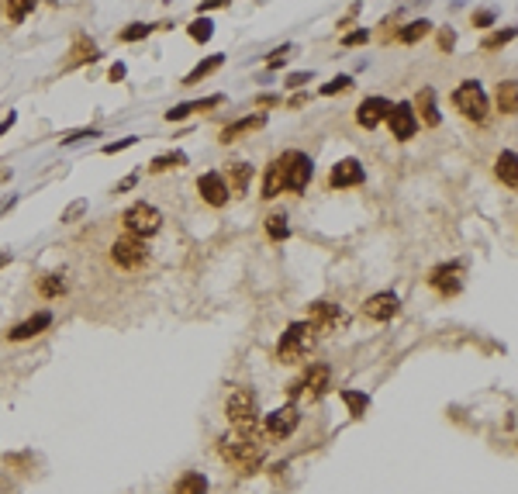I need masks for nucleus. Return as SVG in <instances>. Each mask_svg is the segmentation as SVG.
Instances as JSON below:
<instances>
[{"label":"nucleus","instance_id":"nucleus-1","mask_svg":"<svg viewBox=\"0 0 518 494\" xmlns=\"http://www.w3.org/2000/svg\"><path fill=\"white\" fill-rule=\"evenodd\" d=\"M218 453L225 463H231L238 473H256L263 466V442H259V432H231L218 439Z\"/></svg>","mask_w":518,"mask_h":494},{"label":"nucleus","instance_id":"nucleus-2","mask_svg":"<svg viewBox=\"0 0 518 494\" xmlns=\"http://www.w3.org/2000/svg\"><path fill=\"white\" fill-rule=\"evenodd\" d=\"M256 415H259V401L249 387H235L225 398V418L235 425V432H256Z\"/></svg>","mask_w":518,"mask_h":494},{"label":"nucleus","instance_id":"nucleus-3","mask_svg":"<svg viewBox=\"0 0 518 494\" xmlns=\"http://www.w3.org/2000/svg\"><path fill=\"white\" fill-rule=\"evenodd\" d=\"M311 346H315V329L308 322H294V325H287V332L277 342V360L280 363H298L311 353Z\"/></svg>","mask_w":518,"mask_h":494},{"label":"nucleus","instance_id":"nucleus-4","mask_svg":"<svg viewBox=\"0 0 518 494\" xmlns=\"http://www.w3.org/2000/svg\"><path fill=\"white\" fill-rule=\"evenodd\" d=\"M453 104H456V111H459L463 118H470V121H477V125L487 121L490 104H487V94H484V87H480L477 80H463V83L453 90Z\"/></svg>","mask_w":518,"mask_h":494},{"label":"nucleus","instance_id":"nucleus-5","mask_svg":"<svg viewBox=\"0 0 518 494\" xmlns=\"http://www.w3.org/2000/svg\"><path fill=\"white\" fill-rule=\"evenodd\" d=\"M121 221H125L128 235H135V238H152V235L163 228V214H159V207H152V204H145V200L132 204V207L121 214Z\"/></svg>","mask_w":518,"mask_h":494},{"label":"nucleus","instance_id":"nucleus-6","mask_svg":"<svg viewBox=\"0 0 518 494\" xmlns=\"http://www.w3.org/2000/svg\"><path fill=\"white\" fill-rule=\"evenodd\" d=\"M280 166H284V190H294V194H301L315 176V163L304 152H284Z\"/></svg>","mask_w":518,"mask_h":494},{"label":"nucleus","instance_id":"nucleus-7","mask_svg":"<svg viewBox=\"0 0 518 494\" xmlns=\"http://www.w3.org/2000/svg\"><path fill=\"white\" fill-rule=\"evenodd\" d=\"M111 260H114L121 270H138V267L149 260L145 238H135V235H121V238H114V245H111Z\"/></svg>","mask_w":518,"mask_h":494},{"label":"nucleus","instance_id":"nucleus-8","mask_svg":"<svg viewBox=\"0 0 518 494\" xmlns=\"http://www.w3.org/2000/svg\"><path fill=\"white\" fill-rule=\"evenodd\" d=\"M384 121L391 125V135H394V138H401V142H408V138L418 132V111H415L408 101L391 104V111H387V118H384Z\"/></svg>","mask_w":518,"mask_h":494},{"label":"nucleus","instance_id":"nucleus-9","mask_svg":"<svg viewBox=\"0 0 518 494\" xmlns=\"http://www.w3.org/2000/svg\"><path fill=\"white\" fill-rule=\"evenodd\" d=\"M397 311H401V298L394 291H380V294L366 298V305H363V315L370 322H391Z\"/></svg>","mask_w":518,"mask_h":494},{"label":"nucleus","instance_id":"nucleus-10","mask_svg":"<svg viewBox=\"0 0 518 494\" xmlns=\"http://www.w3.org/2000/svg\"><path fill=\"white\" fill-rule=\"evenodd\" d=\"M298 422H301L298 408H294V404H284V408H277V411L267 415V435H270V439H287V435L298 429Z\"/></svg>","mask_w":518,"mask_h":494},{"label":"nucleus","instance_id":"nucleus-11","mask_svg":"<svg viewBox=\"0 0 518 494\" xmlns=\"http://www.w3.org/2000/svg\"><path fill=\"white\" fill-rule=\"evenodd\" d=\"M339 322H342V308L332 305V301H315V305L308 308V325H311L315 332H332Z\"/></svg>","mask_w":518,"mask_h":494},{"label":"nucleus","instance_id":"nucleus-12","mask_svg":"<svg viewBox=\"0 0 518 494\" xmlns=\"http://www.w3.org/2000/svg\"><path fill=\"white\" fill-rule=\"evenodd\" d=\"M366 180V169L360 166V159H339L335 166H332V176H329V183L335 187V190H342V187H360Z\"/></svg>","mask_w":518,"mask_h":494},{"label":"nucleus","instance_id":"nucleus-13","mask_svg":"<svg viewBox=\"0 0 518 494\" xmlns=\"http://www.w3.org/2000/svg\"><path fill=\"white\" fill-rule=\"evenodd\" d=\"M459 274H463L459 263H442V267H435V270L428 274V287L439 291L442 298H449V294L459 291Z\"/></svg>","mask_w":518,"mask_h":494},{"label":"nucleus","instance_id":"nucleus-14","mask_svg":"<svg viewBox=\"0 0 518 494\" xmlns=\"http://www.w3.org/2000/svg\"><path fill=\"white\" fill-rule=\"evenodd\" d=\"M197 194L204 197V204L211 207H225L228 204V183L221 180V173H204L197 180Z\"/></svg>","mask_w":518,"mask_h":494},{"label":"nucleus","instance_id":"nucleus-15","mask_svg":"<svg viewBox=\"0 0 518 494\" xmlns=\"http://www.w3.org/2000/svg\"><path fill=\"white\" fill-rule=\"evenodd\" d=\"M329 384H332V370H329L325 363H315V367L301 377V394H308L311 401H318V398L329 391Z\"/></svg>","mask_w":518,"mask_h":494},{"label":"nucleus","instance_id":"nucleus-16","mask_svg":"<svg viewBox=\"0 0 518 494\" xmlns=\"http://www.w3.org/2000/svg\"><path fill=\"white\" fill-rule=\"evenodd\" d=\"M387 111H391V101H384V97H366V101L356 107V121H360V128H377V125L387 118Z\"/></svg>","mask_w":518,"mask_h":494},{"label":"nucleus","instance_id":"nucleus-17","mask_svg":"<svg viewBox=\"0 0 518 494\" xmlns=\"http://www.w3.org/2000/svg\"><path fill=\"white\" fill-rule=\"evenodd\" d=\"M101 59V49H97V42H90V39H76L73 42V49H70V56L63 59V70L70 73V70H76V66H87V63H97Z\"/></svg>","mask_w":518,"mask_h":494},{"label":"nucleus","instance_id":"nucleus-18","mask_svg":"<svg viewBox=\"0 0 518 494\" xmlns=\"http://www.w3.org/2000/svg\"><path fill=\"white\" fill-rule=\"evenodd\" d=\"M52 325V315L49 311H39V315H32L28 322H21V325H14L11 332H8V339L11 342H25V339H32V336H39V332H45Z\"/></svg>","mask_w":518,"mask_h":494},{"label":"nucleus","instance_id":"nucleus-19","mask_svg":"<svg viewBox=\"0 0 518 494\" xmlns=\"http://www.w3.org/2000/svg\"><path fill=\"white\" fill-rule=\"evenodd\" d=\"M218 104H225V94H211V97H204V101H187V104H176L173 111H166V121H183V118H190L194 111H211V107H218Z\"/></svg>","mask_w":518,"mask_h":494},{"label":"nucleus","instance_id":"nucleus-20","mask_svg":"<svg viewBox=\"0 0 518 494\" xmlns=\"http://www.w3.org/2000/svg\"><path fill=\"white\" fill-rule=\"evenodd\" d=\"M494 173H497V180H501L504 187H518V156H515V149H504V152L497 156Z\"/></svg>","mask_w":518,"mask_h":494},{"label":"nucleus","instance_id":"nucleus-21","mask_svg":"<svg viewBox=\"0 0 518 494\" xmlns=\"http://www.w3.org/2000/svg\"><path fill=\"white\" fill-rule=\"evenodd\" d=\"M221 180L228 183L231 194H245V187H249V180H252V166H249V163H228V169H225Z\"/></svg>","mask_w":518,"mask_h":494},{"label":"nucleus","instance_id":"nucleus-22","mask_svg":"<svg viewBox=\"0 0 518 494\" xmlns=\"http://www.w3.org/2000/svg\"><path fill=\"white\" fill-rule=\"evenodd\" d=\"M263 125H267V114H249V118H238L235 125L221 128V142L228 145V142H235L238 135H245V132H256V128H263Z\"/></svg>","mask_w":518,"mask_h":494},{"label":"nucleus","instance_id":"nucleus-23","mask_svg":"<svg viewBox=\"0 0 518 494\" xmlns=\"http://www.w3.org/2000/svg\"><path fill=\"white\" fill-rule=\"evenodd\" d=\"M280 194H284V166H280V159H273V163L267 166V176H263V197L273 200V197H280Z\"/></svg>","mask_w":518,"mask_h":494},{"label":"nucleus","instance_id":"nucleus-24","mask_svg":"<svg viewBox=\"0 0 518 494\" xmlns=\"http://www.w3.org/2000/svg\"><path fill=\"white\" fill-rule=\"evenodd\" d=\"M418 111H422V121H425L428 128H435V125L442 121V114H439V107H435V90H432V87L418 90Z\"/></svg>","mask_w":518,"mask_h":494},{"label":"nucleus","instance_id":"nucleus-25","mask_svg":"<svg viewBox=\"0 0 518 494\" xmlns=\"http://www.w3.org/2000/svg\"><path fill=\"white\" fill-rule=\"evenodd\" d=\"M221 66H225V56H207L204 63H197V66H194V70L183 76V87H194V83H200L204 76H211V73H214V70H221Z\"/></svg>","mask_w":518,"mask_h":494},{"label":"nucleus","instance_id":"nucleus-26","mask_svg":"<svg viewBox=\"0 0 518 494\" xmlns=\"http://www.w3.org/2000/svg\"><path fill=\"white\" fill-rule=\"evenodd\" d=\"M497 111L508 114V118L518 111V83H515V80H504V83L497 87Z\"/></svg>","mask_w":518,"mask_h":494},{"label":"nucleus","instance_id":"nucleus-27","mask_svg":"<svg viewBox=\"0 0 518 494\" xmlns=\"http://www.w3.org/2000/svg\"><path fill=\"white\" fill-rule=\"evenodd\" d=\"M180 166H187V152H163V156H156L152 163H149V169L152 173H166V169H180Z\"/></svg>","mask_w":518,"mask_h":494},{"label":"nucleus","instance_id":"nucleus-28","mask_svg":"<svg viewBox=\"0 0 518 494\" xmlns=\"http://www.w3.org/2000/svg\"><path fill=\"white\" fill-rule=\"evenodd\" d=\"M173 494H207V480L200 473H183L173 487Z\"/></svg>","mask_w":518,"mask_h":494},{"label":"nucleus","instance_id":"nucleus-29","mask_svg":"<svg viewBox=\"0 0 518 494\" xmlns=\"http://www.w3.org/2000/svg\"><path fill=\"white\" fill-rule=\"evenodd\" d=\"M432 32V21H411V25H404L401 32H397V42H404V45H411V42H418V39H425Z\"/></svg>","mask_w":518,"mask_h":494},{"label":"nucleus","instance_id":"nucleus-30","mask_svg":"<svg viewBox=\"0 0 518 494\" xmlns=\"http://www.w3.org/2000/svg\"><path fill=\"white\" fill-rule=\"evenodd\" d=\"M39 291H42V298H63L66 294V277L63 274H45L39 280Z\"/></svg>","mask_w":518,"mask_h":494},{"label":"nucleus","instance_id":"nucleus-31","mask_svg":"<svg viewBox=\"0 0 518 494\" xmlns=\"http://www.w3.org/2000/svg\"><path fill=\"white\" fill-rule=\"evenodd\" d=\"M35 4L39 0H8L4 4V11H8V21H14V25H21L32 11H35Z\"/></svg>","mask_w":518,"mask_h":494},{"label":"nucleus","instance_id":"nucleus-32","mask_svg":"<svg viewBox=\"0 0 518 494\" xmlns=\"http://www.w3.org/2000/svg\"><path fill=\"white\" fill-rule=\"evenodd\" d=\"M187 35H190L194 42H211V35H214V21H211V18H204V14H197V18L190 21Z\"/></svg>","mask_w":518,"mask_h":494},{"label":"nucleus","instance_id":"nucleus-33","mask_svg":"<svg viewBox=\"0 0 518 494\" xmlns=\"http://www.w3.org/2000/svg\"><path fill=\"white\" fill-rule=\"evenodd\" d=\"M263 228H267V235H270L273 242H284V238L291 235V225H287V214H270V218L263 221Z\"/></svg>","mask_w":518,"mask_h":494},{"label":"nucleus","instance_id":"nucleus-34","mask_svg":"<svg viewBox=\"0 0 518 494\" xmlns=\"http://www.w3.org/2000/svg\"><path fill=\"white\" fill-rule=\"evenodd\" d=\"M342 401H346V408H349L353 418H363L366 408H370V398L363 391H342Z\"/></svg>","mask_w":518,"mask_h":494},{"label":"nucleus","instance_id":"nucleus-35","mask_svg":"<svg viewBox=\"0 0 518 494\" xmlns=\"http://www.w3.org/2000/svg\"><path fill=\"white\" fill-rule=\"evenodd\" d=\"M156 32V25H145V21H135V25H128V28H121L118 32V39L121 42H142V39H149Z\"/></svg>","mask_w":518,"mask_h":494},{"label":"nucleus","instance_id":"nucleus-36","mask_svg":"<svg viewBox=\"0 0 518 494\" xmlns=\"http://www.w3.org/2000/svg\"><path fill=\"white\" fill-rule=\"evenodd\" d=\"M515 39V28H501V32H494V35H487L484 39V49L490 52V49H501V45H508Z\"/></svg>","mask_w":518,"mask_h":494},{"label":"nucleus","instance_id":"nucleus-37","mask_svg":"<svg viewBox=\"0 0 518 494\" xmlns=\"http://www.w3.org/2000/svg\"><path fill=\"white\" fill-rule=\"evenodd\" d=\"M346 90H353V76H335V80H329V83L322 87V97H332V94H346Z\"/></svg>","mask_w":518,"mask_h":494},{"label":"nucleus","instance_id":"nucleus-38","mask_svg":"<svg viewBox=\"0 0 518 494\" xmlns=\"http://www.w3.org/2000/svg\"><path fill=\"white\" fill-rule=\"evenodd\" d=\"M291 52H294V45H280V49H273V52H270V59H267V70H280V66L291 59Z\"/></svg>","mask_w":518,"mask_h":494},{"label":"nucleus","instance_id":"nucleus-39","mask_svg":"<svg viewBox=\"0 0 518 494\" xmlns=\"http://www.w3.org/2000/svg\"><path fill=\"white\" fill-rule=\"evenodd\" d=\"M366 42H370V32H366V28H356V32L342 35V45H346V49H356V45H366Z\"/></svg>","mask_w":518,"mask_h":494},{"label":"nucleus","instance_id":"nucleus-40","mask_svg":"<svg viewBox=\"0 0 518 494\" xmlns=\"http://www.w3.org/2000/svg\"><path fill=\"white\" fill-rule=\"evenodd\" d=\"M135 142H138L135 135H128V138H121V142H107V145H104V156H114V152H125V149H132Z\"/></svg>","mask_w":518,"mask_h":494},{"label":"nucleus","instance_id":"nucleus-41","mask_svg":"<svg viewBox=\"0 0 518 494\" xmlns=\"http://www.w3.org/2000/svg\"><path fill=\"white\" fill-rule=\"evenodd\" d=\"M97 135H101L97 128H83V132H73V135H66V138H63V145H76L80 138H97Z\"/></svg>","mask_w":518,"mask_h":494},{"label":"nucleus","instance_id":"nucleus-42","mask_svg":"<svg viewBox=\"0 0 518 494\" xmlns=\"http://www.w3.org/2000/svg\"><path fill=\"white\" fill-rule=\"evenodd\" d=\"M83 211H87V200H76V204H70V207L63 211V221H76Z\"/></svg>","mask_w":518,"mask_h":494},{"label":"nucleus","instance_id":"nucleus-43","mask_svg":"<svg viewBox=\"0 0 518 494\" xmlns=\"http://www.w3.org/2000/svg\"><path fill=\"white\" fill-rule=\"evenodd\" d=\"M231 0H200V8H197V14H207V11H214V8H228Z\"/></svg>","mask_w":518,"mask_h":494},{"label":"nucleus","instance_id":"nucleus-44","mask_svg":"<svg viewBox=\"0 0 518 494\" xmlns=\"http://www.w3.org/2000/svg\"><path fill=\"white\" fill-rule=\"evenodd\" d=\"M304 83H311V73H291V76H287V87H294V90L304 87Z\"/></svg>","mask_w":518,"mask_h":494},{"label":"nucleus","instance_id":"nucleus-45","mask_svg":"<svg viewBox=\"0 0 518 494\" xmlns=\"http://www.w3.org/2000/svg\"><path fill=\"white\" fill-rule=\"evenodd\" d=\"M284 97H277V94H259L256 97V107H273V104H280Z\"/></svg>","mask_w":518,"mask_h":494},{"label":"nucleus","instance_id":"nucleus-46","mask_svg":"<svg viewBox=\"0 0 518 494\" xmlns=\"http://www.w3.org/2000/svg\"><path fill=\"white\" fill-rule=\"evenodd\" d=\"M473 25H477V28H487V25H494V11H480V14H473Z\"/></svg>","mask_w":518,"mask_h":494},{"label":"nucleus","instance_id":"nucleus-47","mask_svg":"<svg viewBox=\"0 0 518 494\" xmlns=\"http://www.w3.org/2000/svg\"><path fill=\"white\" fill-rule=\"evenodd\" d=\"M125 73H128V70H125V63H114V66H111V73H107V76H111V80H114V83H118V80H125Z\"/></svg>","mask_w":518,"mask_h":494},{"label":"nucleus","instance_id":"nucleus-48","mask_svg":"<svg viewBox=\"0 0 518 494\" xmlns=\"http://www.w3.org/2000/svg\"><path fill=\"white\" fill-rule=\"evenodd\" d=\"M14 121H18V114H14V111H11V114H8L4 121H0V138H4V135H8V128H11Z\"/></svg>","mask_w":518,"mask_h":494},{"label":"nucleus","instance_id":"nucleus-49","mask_svg":"<svg viewBox=\"0 0 518 494\" xmlns=\"http://www.w3.org/2000/svg\"><path fill=\"white\" fill-rule=\"evenodd\" d=\"M439 42H442V49H453V42H456V35H453V32H442V39H439Z\"/></svg>","mask_w":518,"mask_h":494},{"label":"nucleus","instance_id":"nucleus-50","mask_svg":"<svg viewBox=\"0 0 518 494\" xmlns=\"http://www.w3.org/2000/svg\"><path fill=\"white\" fill-rule=\"evenodd\" d=\"M308 104V94H298V97H291V107H304Z\"/></svg>","mask_w":518,"mask_h":494},{"label":"nucleus","instance_id":"nucleus-51","mask_svg":"<svg viewBox=\"0 0 518 494\" xmlns=\"http://www.w3.org/2000/svg\"><path fill=\"white\" fill-rule=\"evenodd\" d=\"M4 180H11V166H8V163H0V183H4Z\"/></svg>","mask_w":518,"mask_h":494},{"label":"nucleus","instance_id":"nucleus-52","mask_svg":"<svg viewBox=\"0 0 518 494\" xmlns=\"http://www.w3.org/2000/svg\"><path fill=\"white\" fill-rule=\"evenodd\" d=\"M8 207H14V197H8V200H0V214H4Z\"/></svg>","mask_w":518,"mask_h":494},{"label":"nucleus","instance_id":"nucleus-53","mask_svg":"<svg viewBox=\"0 0 518 494\" xmlns=\"http://www.w3.org/2000/svg\"><path fill=\"white\" fill-rule=\"evenodd\" d=\"M8 263H11V253H0V270H4Z\"/></svg>","mask_w":518,"mask_h":494}]
</instances>
